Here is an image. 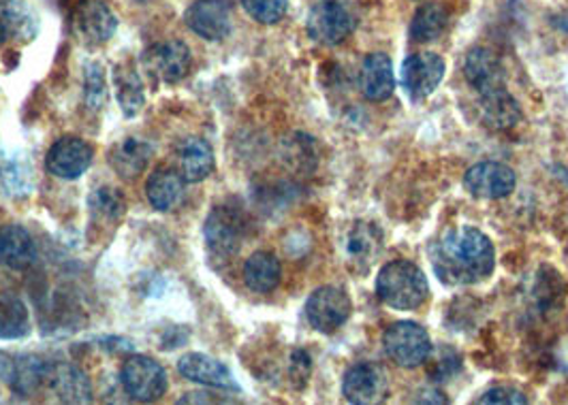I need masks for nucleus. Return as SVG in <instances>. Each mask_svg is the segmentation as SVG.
<instances>
[{
  "instance_id": "obj_1",
  "label": "nucleus",
  "mask_w": 568,
  "mask_h": 405,
  "mask_svg": "<svg viewBox=\"0 0 568 405\" xmlns=\"http://www.w3.org/2000/svg\"><path fill=\"white\" fill-rule=\"evenodd\" d=\"M432 265L442 284L471 286L487 280L496 267L490 237L474 226L444 231L430 248Z\"/></svg>"
},
{
  "instance_id": "obj_2",
  "label": "nucleus",
  "mask_w": 568,
  "mask_h": 405,
  "mask_svg": "<svg viewBox=\"0 0 568 405\" xmlns=\"http://www.w3.org/2000/svg\"><path fill=\"white\" fill-rule=\"evenodd\" d=\"M380 301L398 312H414L430 297V284L419 265L411 260H391L377 276Z\"/></svg>"
},
{
  "instance_id": "obj_3",
  "label": "nucleus",
  "mask_w": 568,
  "mask_h": 405,
  "mask_svg": "<svg viewBox=\"0 0 568 405\" xmlns=\"http://www.w3.org/2000/svg\"><path fill=\"white\" fill-rule=\"evenodd\" d=\"M382 345H385L387 356L404 370H414V367L425 365V361L432 352V340H430L428 331L411 320L393 322L382 335Z\"/></svg>"
},
{
  "instance_id": "obj_4",
  "label": "nucleus",
  "mask_w": 568,
  "mask_h": 405,
  "mask_svg": "<svg viewBox=\"0 0 568 405\" xmlns=\"http://www.w3.org/2000/svg\"><path fill=\"white\" fill-rule=\"evenodd\" d=\"M249 220L235 205H217L203 224V237L210 252L219 258H229L242 248Z\"/></svg>"
},
{
  "instance_id": "obj_5",
  "label": "nucleus",
  "mask_w": 568,
  "mask_h": 405,
  "mask_svg": "<svg viewBox=\"0 0 568 405\" xmlns=\"http://www.w3.org/2000/svg\"><path fill=\"white\" fill-rule=\"evenodd\" d=\"M120 382L128 397L141 404L158 402L167 393L169 384L162 365L155 359L141 354L128 356L120 372Z\"/></svg>"
},
{
  "instance_id": "obj_6",
  "label": "nucleus",
  "mask_w": 568,
  "mask_h": 405,
  "mask_svg": "<svg viewBox=\"0 0 568 405\" xmlns=\"http://www.w3.org/2000/svg\"><path fill=\"white\" fill-rule=\"evenodd\" d=\"M306 31L316 43L334 47L355 31V18L343 0H318L308 13Z\"/></svg>"
},
{
  "instance_id": "obj_7",
  "label": "nucleus",
  "mask_w": 568,
  "mask_h": 405,
  "mask_svg": "<svg viewBox=\"0 0 568 405\" xmlns=\"http://www.w3.org/2000/svg\"><path fill=\"white\" fill-rule=\"evenodd\" d=\"M353 312V301L338 286H320L306 301V318L318 333H336Z\"/></svg>"
},
{
  "instance_id": "obj_8",
  "label": "nucleus",
  "mask_w": 568,
  "mask_h": 405,
  "mask_svg": "<svg viewBox=\"0 0 568 405\" xmlns=\"http://www.w3.org/2000/svg\"><path fill=\"white\" fill-rule=\"evenodd\" d=\"M95 150L88 141L80 137H63L59 139L45 157V169L59 180H80L93 164Z\"/></svg>"
},
{
  "instance_id": "obj_9",
  "label": "nucleus",
  "mask_w": 568,
  "mask_h": 405,
  "mask_svg": "<svg viewBox=\"0 0 568 405\" xmlns=\"http://www.w3.org/2000/svg\"><path fill=\"white\" fill-rule=\"evenodd\" d=\"M517 184L515 171L505 162H476L464 175V188L481 201H498L505 199Z\"/></svg>"
},
{
  "instance_id": "obj_10",
  "label": "nucleus",
  "mask_w": 568,
  "mask_h": 405,
  "mask_svg": "<svg viewBox=\"0 0 568 405\" xmlns=\"http://www.w3.org/2000/svg\"><path fill=\"white\" fill-rule=\"evenodd\" d=\"M71 29L86 45H103L118 31V18L101 0H84L71 18Z\"/></svg>"
},
{
  "instance_id": "obj_11",
  "label": "nucleus",
  "mask_w": 568,
  "mask_h": 405,
  "mask_svg": "<svg viewBox=\"0 0 568 405\" xmlns=\"http://www.w3.org/2000/svg\"><path fill=\"white\" fill-rule=\"evenodd\" d=\"M146 71L162 84H178L189 75L190 50L185 41L169 39L144 54Z\"/></svg>"
},
{
  "instance_id": "obj_12",
  "label": "nucleus",
  "mask_w": 568,
  "mask_h": 405,
  "mask_svg": "<svg viewBox=\"0 0 568 405\" xmlns=\"http://www.w3.org/2000/svg\"><path fill=\"white\" fill-rule=\"evenodd\" d=\"M389 393L387 372L377 363H357L343 380V395L348 404H380Z\"/></svg>"
},
{
  "instance_id": "obj_13",
  "label": "nucleus",
  "mask_w": 568,
  "mask_h": 405,
  "mask_svg": "<svg viewBox=\"0 0 568 405\" xmlns=\"http://www.w3.org/2000/svg\"><path fill=\"white\" fill-rule=\"evenodd\" d=\"M444 68L446 66L439 54H432V52L412 54L402 64L400 84L412 100H423L441 86Z\"/></svg>"
},
{
  "instance_id": "obj_14",
  "label": "nucleus",
  "mask_w": 568,
  "mask_h": 405,
  "mask_svg": "<svg viewBox=\"0 0 568 405\" xmlns=\"http://www.w3.org/2000/svg\"><path fill=\"white\" fill-rule=\"evenodd\" d=\"M382 249V231L377 222L355 220L345 237V256L348 267L357 274L370 271Z\"/></svg>"
},
{
  "instance_id": "obj_15",
  "label": "nucleus",
  "mask_w": 568,
  "mask_h": 405,
  "mask_svg": "<svg viewBox=\"0 0 568 405\" xmlns=\"http://www.w3.org/2000/svg\"><path fill=\"white\" fill-rule=\"evenodd\" d=\"M178 372L194 384L210 386L217 391H229L240 393V384L231 374V370L221 363L219 359L203 354V352H189L178 361Z\"/></svg>"
},
{
  "instance_id": "obj_16",
  "label": "nucleus",
  "mask_w": 568,
  "mask_h": 405,
  "mask_svg": "<svg viewBox=\"0 0 568 405\" xmlns=\"http://www.w3.org/2000/svg\"><path fill=\"white\" fill-rule=\"evenodd\" d=\"M185 24L206 41H222L231 32V9L224 0H194L185 11Z\"/></svg>"
},
{
  "instance_id": "obj_17",
  "label": "nucleus",
  "mask_w": 568,
  "mask_h": 405,
  "mask_svg": "<svg viewBox=\"0 0 568 405\" xmlns=\"http://www.w3.org/2000/svg\"><path fill=\"white\" fill-rule=\"evenodd\" d=\"M39 34V18L22 0H0V45H29Z\"/></svg>"
},
{
  "instance_id": "obj_18",
  "label": "nucleus",
  "mask_w": 568,
  "mask_h": 405,
  "mask_svg": "<svg viewBox=\"0 0 568 405\" xmlns=\"http://www.w3.org/2000/svg\"><path fill=\"white\" fill-rule=\"evenodd\" d=\"M464 77L476 94L506 88L505 66L487 47H473L464 61Z\"/></svg>"
},
{
  "instance_id": "obj_19",
  "label": "nucleus",
  "mask_w": 568,
  "mask_h": 405,
  "mask_svg": "<svg viewBox=\"0 0 568 405\" xmlns=\"http://www.w3.org/2000/svg\"><path fill=\"white\" fill-rule=\"evenodd\" d=\"M176 169L187 184H199L214 171V152L201 137H185L176 146Z\"/></svg>"
},
{
  "instance_id": "obj_20",
  "label": "nucleus",
  "mask_w": 568,
  "mask_h": 405,
  "mask_svg": "<svg viewBox=\"0 0 568 405\" xmlns=\"http://www.w3.org/2000/svg\"><path fill=\"white\" fill-rule=\"evenodd\" d=\"M478 114H481L483 125L496 132L513 130L522 122V116H524L517 98L506 88L478 94Z\"/></svg>"
},
{
  "instance_id": "obj_21",
  "label": "nucleus",
  "mask_w": 568,
  "mask_h": 405,
  "mask_svg": "<svg viewBox=\"0 0 568 405\" xmlns=\"http://www.w3.org/2000/svg\"><path fill=\"white\" fill-rule=\"evenodd\" d=\"M45 384L63 404H91L93 402V384L86 374L69 363H59L48 367Z\"/></svg>"
},
{
  "instance_id": "obj_22",
  "label": "nucleus",
  "mask_w": 568,
  "mask_h": 405,
  "mask_svg": "<svg viewBox=\"0 0 568 405\" xmlns=\"http://www.w3.org/2000/svg\"><path fill=\"white\" fill-rule=\"evenodd\" d=\"M150 158H152V146L137 137H127L114 143L107 154L112 169L125 182H135L137 178H141V173H146L150 164Z\"/></svg>"
},
{
  "instance_id": "obj_23",
  "label": "nucleus",
  "mask_w": 568,
  "mask_h": 405,
  "mask_svg": "<svg viewBox=\"0 0 568 405\" xmlns=\"http://www.w3.org/2000/svg\"><path fill=\"white\" fill-rule=\"evenodd\" d=\"M359 90L368 100H387L396 90V73L393 63L387 54L375 52L370 54L359 71Z\"/></svg>"
},
{
  "instance_id": "obj_24",
  "label": "nucleus",
  "mask_w": 568,
  "mask_h": 405,
  "mask_svg": "<svg viewBox=\"0 0 568 405\" xmlns=\"http://www.w3.org/2000/svg\"><path fill=\"white\" fill-rule=\"evenodd\" d=\"M185 180L178 173L176 167L169 164H158L152 171V175L146 182V196L148 203L157 210V212H171L180 205L182 196H185Z\"/></svg>"
},
{
  "instance_id": "obj_25",
  "label": "nucleus",
  "mask_w": 568,
  "mask_h": 405,
  "mask_svg": "<svg viewBox=\"0 0 568 405\" xmlns=\"http://www.w3.org/2000/svg\"><path fill=\"white\" fill-rule=\"evenodd\" d=\"M36 260L32 235L22 224L0 226V263L13 271H27Z\"/></svg>"
},
{
  "instance_id": "obj_26",
  "label": "nucleus",
  "mask_w": 568,
  "mask_h": 405,
  "mask_svg": "<svg viewBox=\"0 0 568 405\" xmlns=\"http://www.w3.org/2000/svg\"><path fill=\"white\" fill-rule=\"evenodd\" d=\"M281 276H283L281 260L272 252L259 249L244 263V284L251 292L256 295H267L276 290V286L281 284Z\"/></svg>"
},
{
  "instance_id": "obj_27",
  "label": "nucleus",
  "mask_w": 568,
  "mask_h": 405,
  "mask_svg": "<svg viewBox=\"0 0 568 405\" xmlns=\"http://www.w3.org/2000/svg\"><path fill=\"white\" fill-rule=\"evenodd\" d=\"M88 214L93 226L112 228L127 214V199L116 188H96L88 196Z\"/></svg>"
},
{
  "instance_id": "obj_28",
  "label": "nucleus",
  "mask_w": 568,
  "mask_h": 405,
  "mask_svg": "<svg viewBox=\"0 0 568 405\" xmlns=\"http://www.w3.org/2000/svg\"><path fill=\"white\" fill-rule=\"evenodd\" d=\"M114 90H116L118 105L127 118H135L144 109L146 90L135 66L130 64L114 66Z\"/></svg>"
},
{
  "instance_id": "obj_29",
  "label": "nucleus",
  "mask_w": 568,
  "mask_h": 405,
  "mask_svg": "<svg viewBox=\"0 0 568 405\" xmlns=\"http://www.w3.org/2000/svg\"><path fill=\"white\" fill-rule=\"evenodd\" d=\"M449 15L441 4H423L414 11L411 22V36L412 41L417 43H428L439 39L444 29H446Z\"/></svg>"
},
{
  "instance_id": "obj_30",
  "label": "nucleus",
  "mask_w": 568,
  "mask_h": 405,
  "mask_svg": "<svg viewBox=\"0 0 568 405\" xmlns=\"http://www.w3.org/2000/svg\"><path fill=\"white\" fill-rule=\"evenodd\" d=\"M48 367L43 361L34 359V356H22L11 365V386L13 391H18L20 395H32L39 391L41 384H45L48 380Z\"/></svg>"
},
{
  "instance_id": "obj_31",
  "label": "nucleus",
  "mask_w": 568,
  "mask_h": 405,
  "mask_svg": "<svg viewBox=\"0 0 568 405\" xmlns=\"http://www.w3.org/2000/svg\"><path fill=\"white\" fill-rule=\"evenodd\" d=\"M29 331L27 308L18 297H0V338H22Z\"/></svg>"
},
{
  "instance_id": "obj_32",
  "label": "nucleus",
  "mask_w": 568,
  "mask_h": 405,
  "mask_svg": "<svg viewBox=\"0 0 568 405\" xmlns=\"http://www.w3.org/2000/svg\"><path fill=\"white\" fill-rule=\"evenodd\" d=\"M283 157L288 167L299 169V171H311L316 162L315 141L311 137L297 132L284 141Z\"/></svg>"
},
{
  "instance_id": "obj_33",
  "label": "nucleus",
  "mask_w": 568,
  "mask_h": 405,
  "mask_svg": "<svg viewBox=\"0 0 568 405\" xmlns=\"http://www.w3.org/2000/svg\"><path fill=\"white\" fill-rule=\"evenodd\" d=\"M84 100L93 111H101L107 103V82L103 64L88 63L84 66Z\"/></svg>"
},
{
  "instance_id": "obj_34",
  "label": "nucleus",
  "mask_w": 568,
  "mask_h": 405,
  "mask_svg": "<svg viewBox=\"0 0 568 405\" xmlns=\"http://www.w3.org/2000/svg\"><path fill=\"white\" fill-rule=\"evenodd\" d=\"M244 11L259 24H278L288 11V0H242Z\"/></svg>"
},
{
  "instance_id": "obj_35",
  "label": "nucleus",
  "mask_w": 568,
  "mask_h": 405,
  "mask_svg": "<svg viewBox=\"0 0 568 405\" xmlns=\"http://www.w3.org/2000/svg\"><path fill=\"white\" fill-rule=\"evenodd\" d=\"M425 363H430L428 372L432 375V380H436V382L451 380V375H455L462 370V356L453 348L434 350V345H432V352H430Z\"/></svg>"
},
{
  "instance_id": "obj_36",
  "label": "nucleus",
  "mask_w": 568,
  "mask_h": 405,
  "mask_svg": "<svg viewBox=\"0 0 568 405\" xmlns=\"http://www.w3.org/2000/svg\"><path fill=\"white\" fill-rule=\"evenodd\" d=\"M476 404L524 405L528 404V397L524 395V391H519V388H515V386L498 384V386L487 388V391L476 399Z\"/></svg>"
},
{
  "instance_id": "obj_37",
  "label": "nucleus",
  "mask_w": 568,
  "mask_h": 405,
  "mask_svg": "<svg viewBox=\"0 0 568 405\" xmlns=\"http://www.w3.org/2000/svg\"><path fill=\"white\" fill-rule=\"evenodd\" d=\"M313 372V361H311V354L302 348L293 350L291 352V363H288V375H291V382L295 384V388H304L308 377Z\"/></svg>"
},
{
  "instance_id": "obj_38",
  "label": "nucleus",
  "mask_w": 568,
  "mask_h": 405,
  "mask_svg": "<svg viewBox=\"0 0 568 405\" xmlns=\"http://www.w3.org/2000/svg\"><path fill=\"white\" fill-rule=\"evenodd\" d=\"M423 393H425L428 397H414V402H417V404H446V402H449L446 397H442L441 391L423 388Z\"/></svg>"
},
{
  "instance_id": "obj_39",
  "label": "nucleus",
  "mask_w": 568,
  "mask_h": 405,
  "mask_svg": "<svg viewBox=\"0 0 568 405\" xmlns=\"http://www.w3.org/2000/svg\"><path fill=\"white\" fill-rule=\"evenodd\" d=\"M135 2H150V0H135Z\"/></svg>"
}]
</instances>
